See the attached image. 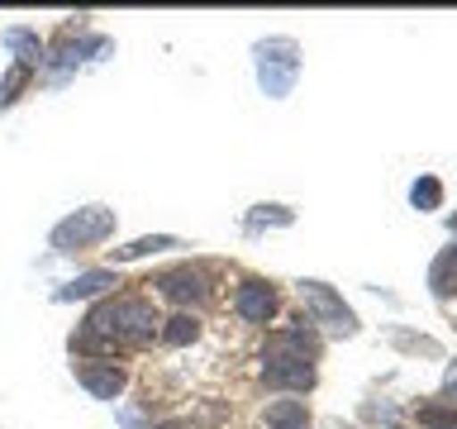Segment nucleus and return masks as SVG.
<instances>
[{
    "label": "nucleus",
    "instance_id": "f257e3e1",
    "mask_svg": "<svg viewBox=\"0 0 457 429\" xmlns=\"http://www.w3.org/2000/svg\"><path fill=\"white\" fill-rule=\"evenodd\" d=\"M157 329V310L143 296H114L86 315V324L71 334V353H114V349H134L148 343Z\"/></svg>",
    "mask_w": 457,
    "mask_h": 429
},
{
    "label": "nucleus",
    "instance_id": "f03ea898",
    "mask_svg": "<svg viewBox=\"0 0 457 429\" xmlns=\"http://www.w3.org/2000/svg\"><path fill=\"white\" fill-rule=\"evenodd\" d=\"M114 234V210L110 206H81L71 210L67 220L53 224V248L57 253H81V248H96Z\"/></svg>",
    "mask_w": 457,
    "mask_h": 429
},
{
    "label": "nucleus",
    "instance_id": "7ed1b4c3",
    "mask_svg": "<svg viewBox=\"0 0 457 429\" xmlns=\"http://www.w3.org/2000/svg\"><path fill=\"white\" fill-rule=\"evenodd\" d=\"M257 81L271 100L291 96L295 91V72H300V48L295 38H262L257 43Z\"/></svg>",
    "mask_w": 457,
    "mask_h": 429
},
{
    "label": "nucleus",
    "instance_id": "20e7f679",
    "mask_svg": "<svg viewBox=\"0 0 457 429\" xmlns=\"http://www.w3.org/2000/svg\"><path fill=\"white\" fill-rule=\"evenodd\" d=\"M300 300H305V310L314 315V324H324V329H334V334H357V315L343 306V296L334 291L328 282H300Z\"/></svg>",
    "mask_w": 457,
    "mask_h": 429
},
{
    "label": "nucleus",
    "instance_id": "39448f33",
    "mask_svg": "<svg viewBox=\"0 0 457 429\" xmlns=\"http://www.w3.org/2000/svg\"><path fill=\"white\" fill-rule=\"evenodd\" d=\"M267 363H314L320 358V339H314V329L300 320L295 329H277V334L267 339Z\"/></svg>",
    "mask_w": 457,
    "mask_h": 429
},
{
    "label": "nucleus",
    "instance_id": "423d86ee",
    "mask_svg": "<svg viewBox=\"0 0 457 429\" xmlns=\"http://www.w3.org/2000/svg\"><path fill=\"white\" fill-rule=\"evenodd\" d=\"M71 372L96 400H114L124 391V367L110 363V358H81V363H71Z\"/></svg>",
    "mask_w": 457,
    "mask_h": 429
},
{
    "label": "nucleus",
    "instance_id": "0eeeda50",
    "mask_svg": "<svg viewBox=\"0 0 457 429\" xmlns=\"http://www.w3.org/2000/svg\"><path fill=\"white\" fill-rule=\"evenodd\" d=\"M234 310H238V320H248V324H267L271 315H277V286L262 282V277H248L234 291Z\"/></svg>",
    "mask_w": 457,
    "mask_h": 429
},
{
    "label": "nucleus",
    "instance_id": "6e6552de",
    "mask_svg": "<svg viewBox=\"0 0 457 429\" xmlns=\"http://www.w3.org/2000/svg\"><path fill=\"white\" fill-rule=\"evenodd\" d=\"M153 286H157L167 300H177V306H191V300H205V296H210L205 272H200V267H167Z\"/></svg>",
    "mask_w": 457,
    "mask_h": 429
},
{
    "label": "nucleus",
    "instance_id": "1a4fd4ad",
    "mask_svg": "<svg viewBox=\"0 0 457 429\" xmlns=\"http://www.w3.org/2000/svg\"><path fill=\"white\" fill-rule=\"evenodd\" d=\"M110 286H120V282H114V272L110 267H91V272H81V277H71L67 286H57L53 300H62V306H67V300H91V296H105Z\"/></svg>",
    "mask_w": 457,
    "mask_h": 429
},
{
    "label": "nucleus",
    "instance_id": "9d476101",
    "mask_svg": "<svg viewBox=\"0 0 457 429\" xmlns=\"http://www.w3.org/2000/svg\"><path fill=\"white\" fill-rule=\"evenodd\" d=\"M262 382L277 391H310L314 386V363H267Z\"/></svg>",
    "mask_w": 457,
    "mask_h": 429
},
{
    "label": "nucleus",
    "instance_id": "9b49d317",
    "mask_svg": "<svg viewBox=\"0 0 457 429\" xmlns=\"http://www.w3.org/2000/svg\"><path fill=\"white\" fill-rule=\"evenodd\" d=\"M91 53H110V38L105 34H91V38H81V43H62V53L53 57V81H62L77 63H86Z\"/></svg>",
    "mask_w": 457,
    "mask_h": 429
},
{
    "label": "nucleus",
    "instance_id": "f8f14e48",
    "mask_svg": "<svg viewBox=\"0 0 457 429\" xmlns=\"http://www.w3.org/2000/svg\"><path fill=\"white\" fill-rule=\"evenodd\" d=\"M428 291L438 300H448L457 291V248H443L434 263H428Z\"/></svg>",
    "mask_w": 457,
    "mask_h": 429
},
{
    "label": "nucleus",
    "instance_id": "ddd939ff",
    "mask_svg": "<svg viewBox=\"0 0 457 429\" xmlns=\"http://www.w3.org/2000/svg\"><path fill=\"white\" fill-rule=\"evenodd\" d=\"M267 429H310V406L305 400H271Z\"/></svg>",
    "mask_w": 457,
    "mask_h": 429
},
{
    "label": "nucleus",
    "instance_id": "4468645a",
    "mask_svg": "<svg viewBox=\"0 0 457 429\" xmlns=\"http://www.w3.org/2000/svg\"><path fill=\"white\" fill-rule=\"evenodd\" d=\"M167 248H181L177 234H143L124 248H114V263H134V257H148V253H167Z\"/></svg>",
    "mask_w": 457,
    "mask_h": 429
},
{
    "label": "nucleus",
    "instance_id": "2eb2a0df",
    "mask_svg": "<svg viewBox=\"0 0 457 429\" xmlns=\"http://www.w3.org/2000/svg\"><path fill=\"white\" fill-rule=\"evenodd\" d=\"M5 48H10V53H20V63H24V67L43 63V38L34 34V29H24V24L5 29Z\"/></svg>",
    "mask_w": 457,
    "mask_h": 429
},
{
    "label": "nucleus",
    "instance_id": "dca6fc26",
    "mask_svg": "<svg viewBox=\"0 0 457 429\" xmlns=\"http://www.w3.org/2000/svg\"><path fill=\"white\" fill-rule=\"evenodd\" d=\"M295 210L291 206H253L248 214V234H262V229H291Z\"/></svg>",
    "mask_w": 457,
    "mask_h": 429
},
{
    "label": "nucleus",
    "instance_id": "f3484780",
    "mask_svg": "<svg viewBox=\"0 0 457 429\" xmlns=\"http://www.w3.org/2000/svg\"><path fill=\"white\" fill-rule=\"evenodd\" d=\"M200 339V320L195 315H171V320L162 324V343H171V349H186V343Z\"/></svg>",
    "mask_w": 457,
    "mask_h": 429
},
{
    "label": "nucleus",
    "instance_id": "a211bd4d",
    "mask_svg": "<svg viewBox=\"0 0 457 429\" xmlns=\"http://www.w3.org/2000/svg\"><path fill=\"white\" fill-rule=\"evenodd\" d=\"M29 81H34V67H24V63L5 67V77H0V110L14 105V100H20V91H24Z\"/></svg>",
    "mask_w": 457,
    "mask_h": 429
},
{
    "label": "nucleus",
    "instance_id": "6ab92c4d",
    "mask_svg": "<svg viewBox=\"0 0 457 429\" xmlns=\"http://www.w3.org/2000/svg\"><path fill=\"white\" fill-rule=\"evenodd\" d=\"M420 425L424 429H457V400H428V406H420Z\"/></svg>",
    "mask_w": 457,
    "mask_h": 429
},
{
    "label": "nucleus",
    "instance_id": "aec40b11",
    "mask_svg": "<svg viewBox=\"0 0 457 429\" xmlns=\"http://www.w3.org/2000/svg\"><path fill=\"white\" fill-rule=\"evenodd\" d=\"M410 206H414V210H438V206H443V181L424 172V177L410 186Z\"/></svg>",
    "mask_w": 457,
    "mask_h": 429
},
{
    "label": "nucleus",
    "instance_id": "412c9836",
    "mask_svg": "<svg viewBox=\"0 0 457 429\" xmlns=\"http://www.w3.org/2000/svg\"><path fill=\"white\" fill-rule=\"evenodd\" d=\"M391 343H395V349H405V353H428V358H438V353H443L434 339H424V334H405V329H395Z\"/></svg>",
    "mask_w": 457,
    "mask_h": 429
},
{
    "label": "nucleus",
    "instance_id": "4be33fe9",
    "mask_svg": "<svg viewBox=\"0 0 457 429\" xmlns=\"http://www.w3.org/2000/svg\"><path fill=\"white\" fill-rule=\"evenodd\" d=\"M453 386H457V367H448V391H453Z\"/></svg>",
    "mask_w": 457,
    "mask_h": 429
},
{
    "label": "nucleus",
    "instance_id": "5701e85b",
    "mask_svg": "<svg viewBox=\"0 0 457 429\" xmlns=\"http://www.w3.org/2000/svg\"><path fill=\"white\" fill-rule=\"evenodd\" d=\"M157 429H191V425H157Z\"/></svg>",
    "mask_w": 457,
    "mask_h": 429
},
{
    "label": "nucleus",
    "instance_id": "b1692460",
    "mask_svg": "<svg viewBox=\"0 0 457 429\" xmlns=\"http://www.w3.org/2000/svg\"><path fill=\"white\" fill-rule=\"evenodd\" d=\"M453 229H457V214H453Z\"/></svg>",
    "mask_w": 457,
    "mask_h": 429
}]
</instances>
